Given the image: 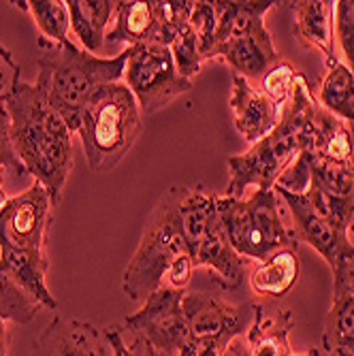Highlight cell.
I'll list each match as a JSON object with an SVG mask.
<instances>
[{"label":"cell","mask_w":354,"mask_h":356,"mask_svg":"<svg viewBox=\"0 0 354 356\" xmlns=\"http://www.w3.org/2000/svg\"><path fill=\"white\" fill-rule=\"evenodd\" d=\"M0 101L11 120V139L26 173L43 184L54 205L73 171V133L49 105L41 86L17 81Z\"/></svg>","instance_id":"cell-1"},{"label":"cell","mask_w":354,"mask_h":356,"mask_svg":"<svg viewBox=\"0 0 354 356\" xmlns=\"http://www.w3.org/2000/svg\"><path fill=\"white\" fill-rule=\"evenodd\" d=\"M182 186L169 188L152 209L141 241L122 275V290L131 301H145L158 288L169 286L186 290L195 273L182 222H179Z\"/></svg>","instance_id":"cell-2"},{"label":"cell","mask_w":354,"mask_h":356,"mask_svg":"<svg viewBox=\"0 0 354 356\" xmlns=\"http://www.w3.org/2000/svg\"><path fill=\"white\" fill-rule=\"evenodd\" d=\"M41 58L37 62V86L43 88L49 105L67 122L71 133H77L83 109L105 86L124 77L128 51L113 58H99L75 43H49L39 39Z\"/></svg>","instance_id":"cell-3"},{"label":"cell","mask_w":354,"mask_h":356,"mask_svg":"<svg viewBox=\"0 0 354 356\" xmlns=\"http://www.w3.org/2000/svg\"><path fill=\"white\" fill-rule=\"evenodd\" d=\"M316 99L303 75L293 90V96L282 107V118L273 131L254 143L248 152L229 158L231 181L224 197L241 199L248 186L259 190H273L280 175L312 147V113Z\"/></svg>","instance_id":"cell-4"},{"label":"cell","mask_w":354,"mask_h":356,"mask_svg":"<svg viewBox=\"0 0 354 356\" xmlns=\"http://www.w3.org/2000/svg\"><path fill=\"white\" fill-rule=\"evenodd\" d=\"M143 131V113L126 83L105 86L83 109L77 135L96 173L113 169L133 149Z\"/></svg>","instance_id":"cell-5"},{"label":"cell","mask_w":354,"mask_h":356,"mask_svg":"<svg viewBox=\"0 0 354 356\" xmlns=\"http://www.w3.org/2000/svg\"><path fill=\"white\" fill-rule=\"evenodd\" d=\"M179 222L195 269H209L214 273V282L224 290L239 288L246 280V263L233 250L224 231L218 213V194L203 186H182Z\"/></svg>","instance_id":"cell-6"},{"label":"cell","mask_w":354,"mask_h":356,"mask_svg":"<svg viewBox=\"0 0 354 356\" xmlns=\"http://www.w3.org/2000/svg\"><path fill=\"white\" fill-rule=\"evenodd\" d=\"M218 213L233 250L241 258L261 263L277 250L297 245L293 233L282 222L275 190L256 188L248 199L218 194Z\"/></svg>","instance_id":"cell-7"},{"label":"cell","mask_w":354,"mask_h":356,"mask_svg":"<svg viewBox=\"0 0 354 356\" xmlns=\"http://www.w3.org/2000/svg\"><path fill=\"white\" fill-rule=\"evenodd\" d=\"M259 303L231 305L207 293H186V343L177 356H227L231 343L246 335Z\"/></svg>","instance_id":"cell-8"},{"label":"cell","mask_w":354,"mask_h":356,"mask_svg":"<svg viewBox=\"0 0 354 356\" xmlns=\"http://www.w3.org/2000/svg\"><path fill=\"white\" fill-rule=\"evenodd\" d=\"M126 86L137 99L141 113H154L192 90V81L177 73L171 49L163 43L126 47Z\"/></svg>","instance_id":"cell-9"},{"label":"cell","mask_w":354,"mask_h":356,"mask_svg":"<svg viewBox=\"0 0 354 356\" xmlns=\"http://www.w3.org/2000/svg\"><path fill=\"white\" fill-rule=\"evenodd\" d=\"M54 207L49 192L39 181L17 197L7 199L0 209V254L47 256V233Z\"/></svg>","instance_id":"cell-10"},{"label":"cell","mask_w":354,"mask_h":356,"mask_svg":"<svg viewBox=\"0 0 354 356\" xmlns=\"http://www.w3.org/2000/svg\"><path fill=\"white\" fill-rule=\"evenodd\" d=\"M186 290L169 286L158 288L143 301V307L124 320V329L135 333L160 352L177 356L186 343V316H184Z\"/></svg>","instance_id":"cell-11"},{"label":"cell","mask_w":354,"mask_h":356,"mask_svg":"<svg viewBox=\"0 0 354 356\" xmlns=\"http://www.w3.org/2000/svg\"><path fill=\"white\" fill-rule=\"evenodd\" d=\"M273 190L286 201L288 209L293 213L295 241H303V243L312 245L329 263V267L333 271L354 250V241L350 239V235L337 231L333 224H329L325 218H320L307 203L303 192H291V190H282V188H273Z\"/></svg>","instance_id":"cell-12"},{"label":"cell","mask_w":354,"mask_h":356,"mask_svg":"<svg viewBox=\"0 0 354 356\" xmlns=\"http://www.w3.org/2000/svg\"><path fill=\"white\" fill-rule=\"evenodd\" d=\"M32 356H115L107 331L92 322L56 316L37 337Z\"/></svg>","instance_id":"cell-13"},{"label":"cell","mask_w":354,"mask_h":356,"mask_svg":"<svg viewBox=\"0 0 354 356\" xmlns=\"http://www.w3.org/2000/svg\"><path fill=\"white\" fill-rule=\"evenodd\" d=\"M216 58H222L235 75L252 81L265 77V73L280 62V54L273 45V37L265 24V17H254L248 26L224 43Z\"/></svg>","instance_id":"cell-14"},{"label":"cell","mask_w":354,"mask_h":356,"mask_svg":"<svg viewBox=\"0 0 354 356\" xmlns=\"http://www.w3.org/2000/svg\"><path fill=\"white\" fill-rule=\"evenodd\" d=\"M229 105L235 115L237 133L252 145L267 137L282 118V107L239 75H233Z\"/></svg>","instance_id":"cell-15"},{"label":"cell","mask_w":354,"mask_h":356,"mask_svg":"<svg viewBox=\"0 0 354 356\" xmlns=\"http://www.w3.org/2000/svg\"><path fill=\"white\" fill-rule=\"evenodd\" d=\"M109 43H128V47L145 43H163L160 0H122L115 7L113 28L107 32Z\"/></svg>","instance_id":"cell-16"},{"label":"cell","mask_w":354,"mask_h":356,"mask_svg":"<svg viewBox=\"0 0 354 356\" xmlns=\"http://www.w3.org/2000/svg\"><path fill=\"white\" fill-rule=\"evenodd\" d=\"M295 13V32L299 41L323 54L327 69L337 62L335 54V3L329 0H299L288 3Z\"/></svg>","instance_id":"cell-17"},{"label":"cell","mask_w":354,"mask_h":356,"mask_svg":"<svg viewBox=\"0 0 354 356\" xmlns=\"http://www.w3.org/2000/svg\"><path fill=\"white\" fill-rule=\"evenodd\" d=\"M293 327L295 320L291 309L265 314L263 305H259L246 333L243 348L235 352L237 356H293L291 341H288Z\"/></svg>","instance_id":"cell-18"},{"label":"cell","mask_w":354,"mask_h":356,"mask_svg":"<svg viewBox=\"0 0 354 356\" xmlns=\"http://www.w3.org/2000/svg\"><path fill=\"white\" fill-rule=\"evenodd\" d=\"M71 30L86 51L99 54L107 41V24L115 15L113 0H67Z\"/></svg>","instance_id":"cell-19"},{"label":"cell","mask_w":354,"mask_h":356,"mask_svg":"<svg viewBox=\"0 0 354 356\" xmlns=\"http://www.w3.org/2000/svg\"><path fill=\"white\" fill-rule=\"evenodd\" d=\"M301 273L299 254L295 248H284L267 256L256 265L250 275V288L263 297H284L291 290Z\"/></svg>","instance_id":"cell-20"},{"label":"cell","mask_w":354,"mask_h":356,"mask_svg":"<svg viewBox=\"0 0 354 356\" xmlns=\"http://www.w3.org/2000/svg\"><path fill=\"white\" fill-rule=\"evenodd\" d=\"M323 348L329 356H354V297L346 290H333L323 327Z\"/></svg>","instance_id":"cell-21"},{"label":"cell","mask_w":354,"mask_h":356,"mask_svg":"<svg viewBox=\"0 0 354 356\" xmlns=\"http://www.w3.org/2000/svg\"><path fill=\"white\" fill-rule=\"evenodd\" d=\"M318 103L341 122L354 124V73L344 62L337 60L327 69Z\"/></svg>","instance_id":"cell-22"},{"label":"cell","mask_w":354,"mask_h":356,"mask_svg":"<svg viewBox=\"0 0 354 356\" xmlns=\"http://www.w3.org/2000/svg\"><path fill=\"white\" fill-rule=\"evenodd\" d=\"M15 7L30 11L43 39L49 43H67L71 30V13L64 0H28V3H13Z\"/></svg>","instance_id":"cell-23"},{"label":"cell","mask_w":354,"mask_h":356,"mask_svg":"<svg viewBox=\"0 0 354 356\" xmlns=\"http://www.w3.org/2000/svg\"><path fill=\"white\" fill-rule=\"evenodd\" d=\"M43 305L30 297L26 290L13 282L7 271L0 267V318L5 322H17V325H28V322L35 318Z\"/></svg>","instance_id":"cell-24"},{"label":"cell","mask_w":354,"mask_h":356,"mask_svg":"<svg viewBox=\"0 0 354 356\" xmlns=\"http://www.w3.org/2000/svg\"><path fill=\"white\" fill-rule=\"evenodd\" d=\"M169 49H171V56L175 60V67H177V73L192 81V77H197L201 73V67H203V56H201V49H199V41H197V35L192 26H184L179 28L175 35L171 37V43H169Z\"/></svg>","instance_id":"cell-25"},{"label":"cell","mask_w":354,"mask_h":356,"mask_svg":"<svg viewBox=\"0 0 354 356\" xmlns=\"http://www.w3.org/2000/svg\"><path fill=\"white\" fill-rule=\"evenodd\" d=\"M297 81H299V73L293 69V64L280 60L277 64H273V67L265 73L261 92L267 94L273 103H277L282 107L293 96V90H295Z\"/></svg>","instance_id":"cell-26"},{"label":"cell","mask_w":354,"mask_h":356,"mask_svg":"<svg viewBox=\"0 0 354 356\" xmlns=\"http://www.w3.org/2000/svg\"><path fill=\"white\" fill-rule=\"evenodd\" d=\"M190 26L195 30L199 49L203 60H209L214 49V37H216V26H218V13H216V0H197L195 9L190 15Z\"/></svg>","instance_id":"cell-27"},{"label":"cell","mask_w":354,"mask_h":356,"mask_svg":"<svg viewBox=\"0 0 354 356\" xmlns=\"http://www.w3.org/2000/svg\"><path fill=\"white\" fill-rule=\"evenodd\" d=\"M335 43L346 58L344 64L354 73V0L335 3Z\"/></svg>","instance_id":"cell-28"},{"label":"cell","mask_w":354,"mask_h":356,"mask_svg":"<svg viewBox=\"0 0 354 356\" xmlns=\"http://www.w3.org/2000/svg\"><path fill=\"white\" fill-rule=\"evenodd\" d=\"M0 167L11 171L17 177L28 175L24 163L15 152V145L11 139V120H9V113H7V107L3 105V101H0Z\"/></svg>","instance_id":"cell-29"},{"label":"cell","mask_w":354,"mask_h":356,"mask_svg":"<svg viewBox=\"0 0 354 356\" xmlns=\"http://www.w3.org/2000/svg\"><path fill=\"white\" fill-rule=\"evenodd\" d=\"M22 79V69L15 62L11 49L0 43V96H5Z\"/></svg>","instance_id":"cell-30"},{"label":"cell","mask_w":354,"mask_h":356,"mask_svg":"<svg viewBox=\"0 0 354 356\" xmlns=\"http://www.w3.org/2000/svg\"><path fill=\"white\" fill-rule=\"evenodd\" d=\"M333 290H346L354 297V250L333 269Z\"/></svg>","instance_id":"cell-31"},{"label":"cell","mask_w":354,"mask_h":356,"mask_svg":"<svg viewBox=\"0 0 354 356\" xmlns=\"http://www.w3.org/2000/svg\"><path fill=\"white\" fill-rule=\"evenodd\" d=\"M107 337L113 346V354L115 356H143V343L141 339L137 337L133 346H128L124 341V335H122V329L120 327H111L107 329Z\"/></svg>","instance_id":"cell-32"},{"label":"cell","mask_w":354,"mask_h":356,"mask_svg":"<svg viewBox=\"0 0 354 356\" xmlns=\"http://www.w3.org/2000/svg\"><path fill=\"white\" fill-rule=\"evenodd\" d=\"M9 352V329L7 322L0 318V356H7Z\"/></svg>","instance_id":"cell-33"},{"label":"cell","mask_w":354,"mask_h":356,"mask_svg":"<svg viewBox=\"0 0 354 356\" xmlns=\"http://www.w3.org/2000/svg\"><path fill=\"white\" fill-rule=\"evenodd\" d=\"M141 343H143V356H171V354H167V352L156 350L154 346H150V343H147V341H143V339H141Z\"/></svg>","instance_id":"cell-34"},{"label":"cell","mask_w":354,"mask_h":356,"mask_svg":"<svg viewBox=\"0 0 354 356\" xmlns=\"http://www.w3.org/2000/svg\"><path fill=\"white\" fill-rule=\"evenodd\" d=\"M293 356H320V352H318L316 348H312V350H307L305 354H293Z\"/></svg>","instance_id":"cell-35"},{"label":"cell","mask_w":354,"mask_h":356,"mask_svg":"<svg viewBox=\"0 0 354 356\" xmlns=\"http://www.w3.org/2000/svg\"><path fill=\"white\" fill-rule=\"evenodd\" d=\"M7 203V194H5V190H3V186H0V209H3V205Z\"/></svg>","instance_id":"cell-36"}]
</instances>
